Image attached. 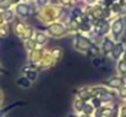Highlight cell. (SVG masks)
Instances as JSON below:
<instances>
[{"label": "cell", "mask_w": 126, "mask_h": 117, "mask_svg": "<svg viewBox=\"0 0 126 117\" xmlns=\"http://www.w3.org/2000/svg\"><path fill=\"white\" fill-rule=\"evenodd\" d=\"M121 28H123V22L119 20V21H116L115 23H114V33H120L121 32Z\"/></svg>", "instance_id": "7a4b0ae2"}, {"label": "cell", "mask_w": 126, "mask_h": 117, "mask_svg": "<svg viewBox=\"0 0 126 117\" xmlns=\"http://www.w3.org/2000/svg\"><path fill=\"white\" fill-rule=\"evenodd\" d=\"M0 116H1V112H0Z\"/></svg>", "instance_id": "8992f818"}, {"label": "cell", "mask_w": 126, "mask_h": 117, "mask_svg": "<svg viewBox=\"0 0 126 117\" xmlns=\"http://www.w3.org/2000/svg\"><path fill=\"white\" fill-rule=\"evenodd\" d=\"M45 2H47V0H39V1H38L39 5H43V4H45Z\"/></svg>", "instance_id": "5b68a950"}, {"label": "cell", "mask_w": 126, "mask_h": 117, "mask_svg": "<svg viewBox=\"0 0 126 117\" xmlns=\"http://www.w3.org/2000/svg\"><path fill=\"white\" fill-rule=\"evenodd\" d=\"M16 10H17V13H20L21 16H27V15H28V6L25 5V4L17 5Z\"/></svg>", "instance_id": "6da1fadb"}, {"label": "cell", "mask_w": 126, "mask_h": 117, "mask_svg": "<svg viewBox=\"0 0 126 117\" xmlns=\"http://www.w3.org/2000/svg\"><path fill=\"white\" fill-rule=\"evenodd\" d=\"M4 18H5L6 21H10V20L12 18V12H11V11H5V12H4Z\"/></svg>", "instance_id": "3957f363"}, {"label": "cell", "mask_w": 126, "mask_h": 117, "mask_svg": "<svg viewBox=\"0 0 126 117\" xmlns=\"http://www.w3.org/2000/svg\"><path fill=\"white\" fill-rule=\"evenodd\" d=\"M37 38H38V41H39V43H43V41H44V36H43V34H38V36H37Z\"/></svg>", "instance_id": "277c9868"}]
</instances>
